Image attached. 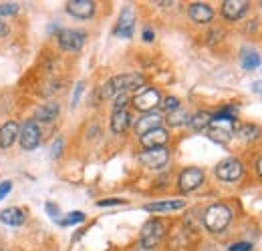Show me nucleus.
Segmentation results:
<instances>
[{
    "label": "nucleus",
    "mask_w": 262,
    "mask_h": 251,
    "mask_svg": "<svg viewBox=\"0 0 262 251\" xmlns=\"http://www.w3.org/2000/svg\"><path fill=\"white\" fill-rule=\"evenodd\" d=\"M81 221H85V213L73 211V213H69L65 219H61L59 223H61V225H73V223H81Z\"/></svg>",
    "instance_id": "obj_27"
},
{
    "label": "nucleus",
    "mask_w": 262,
    "mask_h": 251,
    "mask_svg": "<svg viewBox=\"0 0 262 251\" xmlns=\"http://www.w3.org/2000/svg\"><path fill=\"white\" fill-rule=\"evenodd\" d=\"M127 103H129V94L127 93L117 94V96H115V103H113V113H117V111H125Z\"/></svg>",
    "instance_id": "obj_26"
},
{
    "label": "nucleus",
    "mask_w": 262,
    "mask_h": 251,
    "mask_svg": "<svg viewBox=\"0 0 262 251\" xmlns=\"http://www.w3.org/2000/svg\"><path fill=\"white\" fill-rule=\"evenodd\" d=\"M162 109L167 111V113L178 111V109H180V98H176V96H165L164 101H162Z\"/></svg>",
    "instance_id": "obj_25"
},
{
    "label": "nucleus",
    "mask_w": 262,
    "mask_h": 251,
    "mask_svg": "<svg viewBox=\"0 0 262 251\" xmlns=\"http://www.w3.org/2000/svg\"><path fill=\"white\" fill-rule=\"evenodd\" d=\"M6 34H8V24L0 18V36H6Z\"/></svg>",
    "instance_id": "obj_35"
},
{
    "label": "nucleus",
    "mask_w": 262,
    "mask_h": 251,
    "mask_svg": "<svg viewBox=\"0 0 262 251\" xmlns=\"http://www.w3.org/2000/svg\"><path fill=\"white\" fill-rule=\"evenodd\" d=\"M139 161L147 167V169H162L165 163L169 161V153L165 147H158V149H145L143 153H139Z\"/></svg>",
    "instance_id": "obj_9"
},
{
    "label": "nucleus",
    "mask_w": 262,
    "mask_h": 251,
    "mask_svg": "<svg viewBox=\"0 0 262 251\" xmlns=\"http://www.w3.org/2000/svg\"><path fill=\"white\" fill-rule=\"evenodd\" d=\"M40 127L38 123L31 119V121H27L23 129H20V133H18V141H20V147H23V151H34L38 145H40Z\"/></svg>",
    "instance_id": "obj_4"
},
{
    "label": "nucleus",
    "mask_w": 262,
    "mask_h": 251,
    "mask_svg": "<svg viewBox=\"0 0 262 251\" xmlns=\"http://www.w3.org/2000/svg\"><path fill=\"white\" fill-rule=\"evenodd\" d=\"M18 133H20V129H18V125H16L14 121L4 123L2 129H0V147H2V149L12 147L14 141L18 139Z\"/></svg>",
    "instance_id": "obj_17"
},
{
    "label": "nucleus",
    "mask_w": 262,
    "mask_h": 251,
    "mask_svg": "<svg viewBox=\"0 0 262 251\" xmlns=\"http://www.w3.org/2000/svg\"><path fill=\"white\" fill-rule=\"evenodd\" d=\"M256 171H258V175L262 177V157L258 159V163H256Z\"/></svg>",
    "instance_id": "obj_38"
},
{
    "label": "nucleus",
    "mask_w": 262,
    "mask_h": 251,
    "mask_svg": "<svg viewBox=\"0 0 262 251\" xmlns=\"http://www.w3.org/2000/svg\"><path fill=\"white\" fill-rule=\"evenodd\" d=\"M246 10H248L246 0H224L222 2V14L228 20H238L240 16H244Z\"/></svg>",
    "instance_id": "obj_14"
},
{
    "label": "nucleus",
    "mask_w": 262,
    "mask_h": 251,
    "mask_svg": "<svg viewBox=\"0 0 262 251\" xmlns=\"http://www.w3.org/2000/svg\"><path fill=\"white\" fill-rule=\"evenodd\" d=\"M99 207H109V205H125V199H101L97 203Z\"/></svg>",
    "instance_id": "obj_29"
},
{
    "label": "nucleus",
    "mask_w": 262,
    "mask_h": 251,
    "mask_svg": "<svg viewBox=\"0 0 262 251\" xmlns=\"http://www.w3.org/2000/svg\"><path fill=\"white\" fill-rule=\"evenodd\" d=\"M20 10V4L18 2H2L0 4V14L2 16H12Z\"/></svg>",
    "instance_id": "obj_24"
},
{
    "label": "nucleus",
    "mask_w": 262,
    "mask_h": 251,
    "mask_svg": "<svg viewBox=\"0 0 262 251\" xmlns=\"http://www.w3.org/2000/svg\"><path fill=\"white\" fill-rule=\"evenodd\" d=\"M57 38H59V46L63 51H81L87 34L83 31H77V29H65V31L59 32Z\"/></svg>",
    "instance_id": "obj_7"
},
{
    "label": "nucleus",
    "mask_w": 262,
    "mask_h": 251,
    "mask_svg": "<svg viewBox=\"0 0 262 251\" xmlns=\"http://www.w3.org/2000/svg\"><path fill=\"white\" fill-rule=\"evenodd\" d=\"M47 209H49V211H51L53 215H59V209H57V207H55L53 203H49V205H47Z\"/></svg>",
    "instance_id": "obj_36"
},
{
    "label": "nucleus",
    "mask_w": 262,
    "mask_h": 251,
    "mask_svg": "<svg viewBox=\"0 0 262 251\" xmlns=\"http://www.w3.org/2000/svg\"><path fill=\"white\" fill-rule=\"evenodd\" d=\"M164 237H165V223L162 219H149L141 227V233H139V241L147 249L156 247Z\"/></svg>",
    "instance_id": "obj_3"
},
{
    "label": "nucleus",
    "mask_w": 262,
    "mask_h": 251,
    "mask_svg": "<svg viewBox=\"0 0 262 251\" xmlns=\"http://www.w3.org/2000/svg\"><path fill=\"white\" fill-rule=\"evenodd\" d=\"M143 85H145V77H143V74H139V72L119 74V77L109 79V81H107V83L101 87L99 96H101L103 101H107V98H113V96H117V94L127 93V91H133V89L143 87Z\"/></svg>",
    "instance_id": "obj_1"
},
{
    "label": "nucleus",
    "mask_w": 262,
    "mask_h": 251,
    "mask_svg": "<svg viewBox=\"0 0 262 251\" xmlns=\"http://www.w3.org/2000/svg\"><path fill=\"white\" fill-rule=\"evenodd\" d=\"M258 64H260L258 53H254V51H246V53L242 55V68H244V70H254Z\"/></svg>",
    "instance_id": "obj_22"
},
{
    "label": "nucleus",
    "mask_w": 262,
    "mask_h": 251,
    "mask_svg": "<svg viewBox=\"0 0 262 251\" xmlns=\"http://www.w3.org/2000/svg\"><path fill=\"white\" fill-rule=\"evenodd\" d=\"M158 105H162V94H160L158 89H151V87L143 89L141 93H137L135 98H133V107L137 111H141V113H151Z\"/></svg>",
    "instance_id": "obj_5"
},
{
    "label": "nucleus",
    "mask_w": 262,
    "mask_h": 251,
    "mask_svg": "<svg viewBox=\"0 0 262 251\" xmlns=\"http://www.w3.org/2000/svg\"><path fill=\"white\" fill-rule=\"evenodd\" d=\"M83 87H85V83H79L77 87H75V94H73V107H77V103H79V96H81V93H83Z\"/></svg>",
    "instance_id": "obj_32"
},
{
    "label": "nucleus",
    "mask_w": 262,
    "mask_h": 251,
    "mask_svg": "<svg viewBox=\"0 0 262 251\" xmlns=\"http://www.w3.org/2000/svg\"><path fill=\"white\" fill-rule=\"evenodd\" d=\"M154 36H156V34H154L151 29H145V31H143V40H145V42H151V40H154Z\"/></svg>",
    "instance_id": "obj_34"
},
{
    "label": "nucleus",
    "mask_w": 262,
    "mask_h": 251,
    "mask_svg": "<svg viewBox=\"0 0 262 251\" xmlns=\"http://www.w3.org/2000/svg\"><path fill=\"white\" fill-rule=\"evenodd\" d=\"M252 89H254V93H262V81L254 83V85H252Z\"/></svg>",
    "instance_id": "obj_37"
},
{
    "label": "nucleus",
    "mask_w": 262,
    "mask_h": 251,
    "mask_svg": "<svg viewBox=\"0 0 262 251\" xmlns=\"http://www.w3.org/2000/svg\"><path fill=\"white\" fill-rule=\"evenodd\" d=\"M167 139H169V133L165 131L164 127H160V129H154V131L141 135V137H139V143H141L145 149H158V147H165Z\"/></svg>",
    "instance_id": "obj_11"
},
{
    "label": "nucleus",
    "mask_w": 262,
    "mask_h": 251,
    "mask_svg": "<svg viewBox=\"0 0 262 251\" xmlns=\"http://www.w3.org/2000/svg\"><path fill=\"white\" fill-rule=\"evenodd\" d=\"M167 123H169L171 127L186 125V123H190V115H188L184 109H178V111L169 113V117H167Z\"/></svg>",
    "instance_id": "obj_23"
},
{
    "label": "nucleus",
    "mask_w": 262,
    "mask_h": 251,
    "mask_svg": "<svg viewBox=\"0 0 262 251\" xmlns=\"http://www.w3.org/2000/svg\"><path fill=\"white\" fill-rule=\"evenodd\" d=\"M133 24H135V16H133V10L131 8H123L121 16H119V22L115 27V34L121 36V38H131L133 34Z\"/></svg>",
    "instance_id": "obj_15"
},
{
    "label": "nucleus",
    "mask_w": 262,
    "mask_h": 251,
    "mask_svg": "<svg viewBox=\"0 0 262 251\" xmlns=\"http://www.w3.org/2000/svg\"><path fill=\"white\" fill-rule=\"evenodd\" d=\"M228 249L230 251H252V243H246V241H242V243H232Z\"/></svg>",
    "instance_id": "obj_30"
},
{
    "label": "nucleus",
    "mask_w": 262,
    "mask_h": 251,
    "mask_svg": "<svg viewBox=\"0 0 262 251\" xmlns=\"http://www.w3.org/2000/svg\"><path fill=\"white\" fill-rule=\"evenodd\" d=\"M95 8H97V4L93 0H71V2H67V12L75 18H83V20L91 18L95 14Z\"/></svg>",
    "instance_id": "obj_10"
},
{
    "label": "nucleus",
    "mask_w": 262,
    "mask_h": 251,
    "mask_svg": "<svg viewBox=\"0 0 262 251\" xmlns=\"http://www.w3.org/2000/svg\"><path fill=\"white\" fill-rule=\"evenodd\" d=\"M25 219H27V213H25L20 207H8V209H4V211L0 213V221L6 223V225L18 227V225L25 223Z\"/></svg>",
    "instance_id": "obj_19"
},
{
    "label": "nucleus",
    "mask_w": 262,
    "mask_h": 251,
    "mask_svg": "<svg viewBox=\"0 0 262 251\" xmlns=\"http://www.w3.org/2000/svg\"><path fill=\"white\" fill-rule=\"evenodd\" d=\"M204 183V171L198 169V167H188L180 173V179H178V185L184 193H190L198 189L200 185Z\"/></svg>",
    "instance_id": "obj_8"
},
{
    "label": "nucleus",
    "mask_w": 262,
    "mask_h": 251,
    "mask_svg": "<svg viewBox=\"0 0 262 251\" xmlns=\"http://www.w3.org/2000/svg\"><path fill=\"white\" fill-rule=\"evenodd\" d=\"M129 125H131V115L127 109L113 113V117H111V131H113V133L121 135V133H125V131L129 129Z\"/></svg>",
    "instance_id": "obj_20"
},
{
    "label": "nucleus",
    "mask_w": 262,
    "mask_h": 251,
    "mask_svg": "<svg viewBox=\"0 0 262 251\" xmlns=\"http://www.w3.org/2000/svg\"><path fill=\"white\" fill-rule=\"evenodd\" d=\"M244 175V165L238 159H224L216 167V177L220 181H238Z\"/></svg>",
    "instance_id": "obj_6"
},
{
    "label": "nucleus",
    "mask_w": 262,
    "mask_h": 251,
    "mask_svg": "<svg viewBox=\"0 0 262 251\" xmlns=\"http://www.w3.org/2000/svg\"><path fill=\"white\" fill-rule=\"evenodd\" d=\"M61 149H63V139L59 137V139L53 143V149H51L53 153H51V155H53V157H59V155H61Z\"/></svg>",
    "instance_id": "obj_31"
},
{
    "label": "nucleus",
    "mask_w": 262,
    "mask_h": 251,
    "mask_svg": "<svg viewBox=\"0 0 262 251\" xmlns=\"http://www.w3.org/2000/svg\"><path fill=\"white\" fill-rule=\"evenodd\" d=\"M232 221V211L230 207L222 205V203H216V205H210L206 211H204V225L208 227V231L212 233H220L228 227V223Z\"/></svg>",
    "instance_id": "obj_2"
},
{
    "label": "nucleus",
    "mask_w": 262,
    "mask_h": 251,
    "mask_svg": "<svg viewBox=\"0 0 262 251\" xmlns=\"http://www.w3.org/2000/svg\"><path fill=\"white\" fill-rule=\"evenodd\" d=\"M10 189H12V183H10V181H2V183H0V199H2L4 195H8Z\"/></svg>",
    "instance_id": "obj_33"
},
{
    "label": "nucleus",
    "mask_w": 262,
    "mask_h": 251,
    "mask_svg": "<svg viewBox=\"0 0 262 251\" xmlns=\"http://www.w3.org/2000/svg\"><path fill=\"white\" fill-rule=\"evenodd\" d=\"M184 207H186L184 199H169V201H160V203H147L143 209L151 213H165V211H178Z\"/></svg>",
    "instance_id": "obj_18"
},
{
    "label": "nucleus",
    "mask_w": 262,
    "mask_h": 251,
    "mask_svg": "<svg viewBox=\"0 0 262 251\" xmlns=\"http://www.w3.org/2000/svg\"><path fill=\"white\" fill-rule=\"evenodd\" d=\"M238 133H240L244 139H248V141L258 137V129H256V127H252V125H242L240 129H238Z\"/></svg>",
    "instance_id": "obj_28"
},
{
    "label": "nucleus",
    "mask_w": 262,
    "mask_h": 251,
    "mask_svg": "<svg viewBox=\"0 0 262 251\" xmlns=\"http://www.w3.org/2000/svg\"><path fill=\"white\" fill-rule=\"evenodd\" d=\"M59 113H61L59 103H45V105H40V107L36 109L34 121H36V123H53V121L59 117Z\"/></svg>",
    "instance_id": "obj_16"
},
{
    "label": "nucleus",
    "mask_w": 262,
    "mask_h": 251,
    "mask_svg": "<svg viewBox=\"0 0 262 251\" xmlns=\"http://www.w3.org/2000/svg\"><path fill=\"white\" fill-rule=\"evenodd\" d=\"M188 16L198 22V24H208L212 18H214V10H212V6L210 4H206V2H194V4H190V8H188Z\"/></svg>",
    "instance_id": "obj_12"
},
{
    "label": "nucleus",
    "mask_w": 262,
    "mask_h": 251,
    "mask_svg": "<svg viewBox=\"0 0 262 251\" xmlns=\"http://www.w3.org/2000/svg\"><path fill=\"white\" fill-rule=\"evenodd\" d=\"M210 123H212V115L206 113V111H200L194 117H190V127H192L194 131H204V129L210 127Z\"/></svg>",
    "instance_id": "obj_21"
},
{
    "label": "nucleus",
    "mask_w": 262,
    "mask_h": 251,
    "mask_svg": "<svg viewBox=\"0 0 262 251\" xmlns=\"http://www.w3.org/2000/svg\"><path fill=\"white\" fill-rule=\"evenodd\" d=\"M164 123V117L160 115V113H145L139 121H137V125H135V131H137V135L141 137V135H145V133H149V131H154V129H160Z\"/></svg>",
    "instance_id": "obj_13"
}]
</instances>
